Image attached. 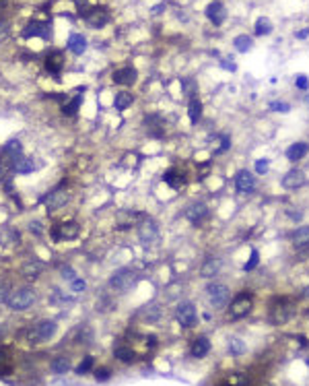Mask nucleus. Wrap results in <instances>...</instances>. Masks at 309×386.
<instances>
[{
	"label": "nucleus",
	"instance_id": "c756f323",
	"mask_svg": "<svg viewBox=\"0 0 309 386\" xmlns=\"http://www.w3.org/2000/svg\"><path fill=\"white\" fill-rule=\"evenodd\" d=\"M42 271H44V265L37 263V261H31V263H27V265L23 267V275H25L27 279H37V277L42 275Z\"/></svg>",
	"mask_w": 309,
	"mask_h": 386
},
{
	"label": "nucleus",
	"instance_id": "a878e982",
	"mask_svg": "<svg viewBox=\"0 0 309 386\" xmlns=\"http://www.w3.org/2000/svg\"><path fill=\"white\" fill-rule=\"evenodd\" d=\"M188 116H190V122H192V124H198V120H200V116H202V103H200L198 97H190Z\"/></svg>",
	"mask_w": 309,
	"mask_h": 386
},
{
	"label": "nucleus",
	"instance_id": "1a4fd4ad",
	"mask_svg": "<svg viewBox=\"0 0 309 386\" xmlns=\"http://www.w3.org/2000/svg\"><path fill=\"white\" fill-rule=\"evenodd\" d=\"M235 188H237L239 194H252L256 190V178H254V174L247 172V170L237 172V176H235Z\"/></svg>",
	"mask_w": 309,
	"mask_h": 386
},
{
	"label": "nucleus",
	"instance_id": "7ed1b4c3",
	"mask_svg": "<svg viewBox=\"0 0 309 386\" xmlns=\"http://www.w3.org/2000/svg\"><path fill=\"white\" fill-rule=\"evenodd\" d=\"M56 330H58V324H56L54 320H42L40 324H35V326L29 330L27 339H29V343L37 345V343L50 341V339L56 335Z\"/></svg>",
	"mask_w": 309,
	"mask_h": 386
},
{
	"label": "nucleus",
	"instance_id": "79ce46f5",
	"mask_svg": "<svg viewBox=\"0 0 309 386\" xmlns=\"http://www.w3.org/2000/svg\"><path fill=\"white\" fill-rule=\"evenodd\" d=\"M109 376H111V372L107 367H101V370L95 372V380L97 382H105V380H109Z\"/></svg>",
	"mask_w": 309,
	"mask_h": 386
},
{
	"label": "nucleus",
	"instance_id": "a18cd8bd",
	"mask_svg": "<svg viewBox=\"0 0 309 386\" xmlns=\"http://www.w3.org/2000/svg\"><path fill=\"white\" fill-rule=\"evenodd\" d=\"M182 85H184V89H186L188 95H194V91H196V83H194V81H190V79H182Z\"/></svg>",
	"mask_w": 309,
	"mask_h": 386
},
{
	"label": "nucleus",
	"instance_id": "7c9ffc66",
	"mask_svg": "<svg viewBox=\"0 0 309 386\" xmlns=\"http://www.w3.org/2000/svg\"><path fill=\"white\" fill-rule=\"evenodd\" d=\"M293 244H295V248H303V246L309 244V225H307V227H299V229L295 231Z\"/></svg>",
	"mask_w": 309,
	"mask_h": 386
},
{
	"label": "nucleus",
	"instance_id": "2eb2a0df",
	"mask_svg": "<svg viewBox=\"0 0 309 386\" xmlns=\"http://www.w3.org/2000/svg\"><path fill=\"white\" fill-rule=\"evenodd\" d=\"M305 182H307V178H305V174H303L301 170H291V172H286L284 178H282V186L288 188V190L301 188Z\"/></svg>",
	"mask_w": 309,
	"mask_h": 386
},
{
	"label": "nucleus",
	"instance_id": "f704fd0d",
	"mask_svg": "<svg viewBox=\"0 0 309 386\" xmlns=\"http://www.w3.org/2000/svg\"><path fill=\"white\" fill-rule=\"evenodd\" d=\"M81 101H83V95H74L68 103H64V107H62V112L66 114V116H74L76 112H79V105H81Z\"/></svg>",
	"mask_w": 309,
	"mask_h": 386
},
{
	"label": "nucleus",
	"instance_id": "9b49d317",
	"mask_svg": "<svg viewBox=\"0 0 309 386\" xmlns=\"http://www.w3.org/2000/svg\"><path fill=\"white\" fill-rule=\"evenodd\" d=\"M178 320H180L182 326L192 328V326L196 324V320H198V314H196L194 304H190V302L180 304V308H178Z\"/></svg>",
	"mask_w": 309,
	"mask_h": 386
},
{
	"label": "nucleus",
	"instance_id": "09e8293b",
	"mask_svg": "<svg viewBox=\"0 0 309 386\" xmlns=\"http://www.w3.org/2000/svg\"><path fill=\"white\" fill-rule=\"evenodd\" d=\"M221 66H223L225 70H235V68H237V66L233 64V60H223V62H221Z\"/></svg>",
	"mask_w": 309,
	"mask_h": 386
},
{
	"label": "nucleus",
	"instance_id": "8fccbe9b",
	"mask_svg": "<svg viewBox=\"0 0 309 386\" xmlns=\"http://www.w3.org/2000/svg\"><path fill=\"white\" fill-rule=\"evenodd\" d=\"M146 345H148V347H154V345H157V337H152V335L146 337Z\"/></svg>",
	"mask_w": 309,
	"mask_h": 386
},
{
	"label": "nucleus",
	"instance_id": "412c9836",
	"mask_svg": "<svg viewBox=\"0 0 309 386\" xmlns=\"http://www.w3.org/2000/svg\"><path fill=\"white\" fill-rule=\"evenodd\" d=\"M307 151H309L307 143H295V145H291L286 149V157H288V161H299V159H303L307 155Z\"/></svg>",
	"mask_w": 309,
	"mask_h": 386
},
{
	"label": "nucleus",
	"instance_id": "39448f33",
	"mask_svg": "<svg viewBox=\"0 0 309 386\" xmlns=\"http://www.w3.org/2000/svg\"><path fill=\"white\" fill-rule=\"evenodd\" d=\"M249 310H252V296H249L247 291H243V293H239V296H237V298L231 302L229 316H231L233 320H237V318L247 316V314H249Z\"/></svg>",
	"mask_w": 309,
	"mask_h": 386
},
{
	"label": "nucleus",
	"instance_id": "864d4df0",
	"mask_svg": "<svg viewBox=\"0 0 309 386\" xmlns=\"http://www.w3.org/2000/svg\"><path fill=\"white\" fill-rule=\"evenodd\" d=\"M307 365H309V359H307Z\"/></svg>",
	"mask_w": 309,
	"mask_h": 386
},
{
	"label": "nucleus",
	"instance_id": "5701e85b",
	"mask_svg": "<svg viewBox=\"0 0 309 386\" xmlns=\"http://www.w3.org/2000/svg\"><path fill=\"white\" fill-rule=\"evenodd\" d=\"M219 271H221V261L219 259H208V261H204V265L200 269V275L204 279H210V277L219 275Z\"/></svg>",
	"mask_w": 309,
	"mask_h": 386
},
{
	"label": "nucleus",
	"instance_id": "ddd939ff",
	"mask_svg": "<svg viewBox=\"0 0 309 386\" xmlns=\"http://www.w3.org/2000/svg\"><path fill=\"white\" fill-rule=\"evenodd\" d=\"M136 79H138V72H136V68H134V66H124V68H118V70L111 75V81H113L115 85H124V87L134 85V83H136Z\"/></svg>",
	"mask_w": 309,
	"mask_h": 386
},
{
	"label": "nucleus",
	"instance_id": "c03bdc74",
	"mask_svg": "<svg viewBox=\"0 0 309 386\" xmlns=\"http://www.w3.org/2000/svg\"><path fill=\"white\" fill-rule=\"evenodd\" d=\"M295 85H297L299 89H303V91H305V89L309 87V81H307V77H305V75H297V77H295Z\"/></svg>",
	"mask_w": 309,
	"mask_h": 386
},
{
	"label": "nucleus",
	"instance_id": "72a5a7b5",
	"mask_svg": "<svg viewBox=\"0 0 309 386\" xmlns=\"http://www.w3.org/2000/svg\"><path fill=\"white\" fill-rule=\"evenodd\" d=\"M247 384V378L243 374H229L221 386H245Z\"/></svg>",
	"mask_w": 309,
	"mask_h": 386
},
{
	"label": "nucleus",
	"instance_id": "c85d7f7f",
	"mask_svg": "<svg viewBox=\"0 0 309 386\" xmlns=\"http://www.w3.org/2000/svg\"><path fill=\"white\" fill-rule=\"evenodd\" d=\"M163 180L171 186V188H180V186H184V174H180L178 170H169V172H165V176H163Z\"/></svg>",
	"mask_w": 309,
	"mask_h": 386
},
{
	"label": "nucleus",
	"instance_id": "20e7f679",
	"mask_svg": "<svg viewBox=\"0 0 309 386\" xmlns=\"http://www.w3.org/2000/svg\"><path fill=\"white\" fill-rule=\"evenodd\" d=\"M206 296H208V302L215 310H223L227 304H229V289L227 285H221V283H213L206 287Z\"/></svg>",
	"mask_w": 309,
	"mask_h": 386
},
{
	"label": "nucleus",
	"instance_id": "4c0bfd02",
	"mask_svg": "<svg viewBox=\"0 0 309 386\" xmlns=\"http://www.w3.org/2000/svg\"><path fill=\"white\" fill-rule=\"evenodd\" d=\"M258 261H260V254H258V250H252L249 263H245V265H243V269H245V271H252V269H256V267H258Z\"/></svg>",
	"mask_w": 309,
	"mask_h": 386
},
{
	"label": "nucleus",
	"instance_id": "0eeeda50",
	"mask_svg": "<svg viewBox=\"0 0 309 386\" xmlns=\"http://www.w3.org/2000/svg\"><path fill=\"white\" fill-rule=\"evenodd\" d=\"M23 35H25V38H42V40H50V38H52V25H50L48 21H31V23H27Z\"/></svg>",
	"mask_w": 309,
	"mask_h": 386
},
{
	"label": "nucleus",
	"instance_id": "58836bf2",
	"mask_svg": "<svg viewBox=\"0 0 309 386\" xmlns=\"http://www.w3.org/2000/svg\"><path fill=\"white\" fill-rule=\"evenodd\" d=\"M9 370H11L9 357H7V353H3V351H0V376H5V374H9Z\"/></svg>",
	"mask_w": 309,
	"mask_h": 386
},
{
	"label": "nucleus",
	"instance_id": "ea45409f",
	"mask_svg": "<svg viewBox=\"0 0 309 386\" xmlns=\"http://www.w3.org/2000/svg\"><path fill=\"white\" fill-rule=\"evenodd\" d=\"M270 109H272V112L286 114V112L291 109V105H288V103H284V101H272V103H270Z\"/></svg>",
	"mask_w": 309,
	"mask_h": 386
},
{
	"label": "nucleus",
	"instance_id": "9d476101",
	"mask_svg": "<svg viewBox=\"0 0 309 386\" xmlns=\"http://www.w3.org/2000/svg\"><path fill=\"white\" fill-rule=\"evenodd\" d=\"M79 233H81V227H79V223H74V221L56 225V227L52 229V235H54L56 242H60V240H74Z\"/></svg>",
	"mask_w": 309,
	"mask_h": 386
},
{
	"label": "nucleus",
	"instance_id": "4be33fe9",
	"mask_svg": "<svg viewBox=\"0 0 309 386\" xmlns=\"http://www.w3.org/2000/svg\"><path fill=\"white\" fill-rule=\"evenodd\" d=\"M35 170V163H33V159H27V157H15L13 159V172H17V174H31Z\"/></svg>",
	"mask_w": 309,
	"mask_h": 386
},
{
	"label": "nucleus",
	"instance_id": "5fc2aeb1",
	"mask_svg": "<svg viewBox=\"0 0 309 386\" xmlns=\"http://www.w3.org/2000/svg\"><path fill=\"white\" fill-rule=\"evenodd\" d=\"M307 103H309V97H307Z\"/></svg>",
	"mask_w": 309,
	"mask_h": 386
},
{
	"label": "nucleus",
	"instance_id": "aec40b11",
	"mask_svg": "<svg viewBox=\"0 0 309 386\" xmlns=\"http://www.w3.org/2000/svg\"><path fill=\"white\" fill-rule=\"evenodd\" d=\"M288 316H291V306H288L286 302H280V304H276V306L272 308V322H276V324L286 322Z\"/></svg>",
	"mask_w": 309,
	"mask_h": 386
},
{
	"label": "nucleus",
	"instance_id": "bb28decb",
	"mask_svg": "<svg viewBox=\"0 0 309 386\" xmlns=\"http://www.w3.org/2000/svg\"><path fill=\"white\" fill-rule=\"evenodd\" d=\"M113 355H115V359H120L122 363H132V361L136 359V353H134L130 347H124V345L115 347V349H113Z\"/></svg>",
	"mask_w": 309,
	"mask_h": 386
},
{
	"label": "nucleus",
	"instance_id": "2f4dec72",
	"mask_svg": "<svg viewBox=\"0 0 309 386\" xmlns=\"http://www.w3.org/2000/svg\"><path fill=\"white\" fill-rule=\"evenodd\" d=\"M256 35H270L272 33V21L268 17H260L256 21Z\"/></svg>",
	"mask_w": 309,
	"mask_h": 386
},
{
	"label": "nucleus",
	"instance_id": "c9c22d12",
	"mask_svg": "<svg viewBox=\"0 0 309 386\" xmlns=\"http://www.w3.org/2000/svg\"><path fill=\"white\" fill-rule=\"evenodd\" d=\"M52 370H54L56 374H66V372L70 370V361H68L66 357H56V359L52 361Z\"/></svg>",
	"mask_w": 309,
	"mask_h": 386
},
{
	"label": "nucleus",
	"instance_id": "603ef678",
	"mask_svg": "<svg viewBox=\"0 0 309 386\" xmlns=\"http://www.w3.org/2000/svg\"><path fill=\"white\" fill-rule=\"evenodd\" d=\"M7 33V25L3 23V21H0V35H5Z\"/></svg>",
	"mask_w": 309,
	"mask_h": 386
},
{
	"label": "nucleus",
	"instance_id": "4468645a",
	"mask_svg": "<svg viewBox=\"0 0 309 386\" xmlns=\"http://www.w3.org/2000/svg\"><path fill=\"white\" fill-rule=\"evenodd\" d=\"M142 219H144V215H138V213H132V211H120L115 215V223H118L120 229H128L132 225H138Z\"/></svg>",
	"mask_w": 309,
	"mask_h": 386
},
{
	"label": "nucleus",
	"instance_id": "49530a36",
	"mask_svg": "<svg viewBox=\"0 0 309 386\" xmlns=\"http://www.w3.org/2000/svg\"><path fill=\"white\" fill-rule=\"evenodd\" d=\"M87 285H85V281L83 279H72V291H83Z\"/></svg>",
	"mask_w": 309,
	"mask_h": 386
},
{
	"label": "nucleus",
	"instance_id": "3c124183",
	"mask_svg": "<svg viewBox=\"0 0 309 386\" xmlns=\"http://www.w3.org/2000/svg\"><path fill=\"white\" fill-rule=\"evenodd\" d=\"M307 35H309V29H303V31H299V33H297V38H299V40H305Z\"/></svg>",
	"mask_w": 309,
	"mask_h": 386
},
{
	"label": "nucleus",
	"instance_id": "f03ea898",
	"mask_svg": "<svg viewBox=\"0 0 309 386\" xmlns=\"http://www.w3.org/2000/svg\"><path fill=\"white\" fill-rule=\"evenodd\" d=\"M35 302V291L29 289V287H21L17 291H13L9 298H7V306L11 310H27L31 304Z\"/></svg>",
	"mask_w": 309,
	"mask_h": 386
},
{
	"label": "nucleus",
	"instance_id": "a211bd4d",
	"mask_svg": "<svg viewBox=\"0 0 309 386\" xmlns=\"http://www.w3.org/2000/svg\"><path fill=\"white\" fill-rule=\"evenodd\" d=\"M46 68L54 75V77H60L62 68H64V58L60 52H52L48 58H46Z\"/></svg>",
	"mask_w": 309,
	"mask_h": 386
},
{
	"label": "nucleus",
	"instance_id": "de8ad7c7",
	"mask_svg": "<svg viewBox=\"0 0 309 386\" xmlns=\"http://www.w3.org/2000/svg\"><path fill=\"white\" fill-rule=\"evenodd\" d=\"M62 275H64V279H68V281L76 279V277H74V271H72L70 267H62Z\"/></svg>",
	"mask_w": 309,
	"mask_h": 386
},
{
	"label": "nucleus",
	"instance_id": "e433bc0d",
	"mask_svg": "<svg viewBox=\"0 0 309 386\" xmlns=\"http://www.w3.org/2000/svg\"><path fill=\"white\" fill-rule=\"evenodd\" d=\"M229 349H231V353H235V355H239V353H243L247 347H245V343L241 341V339H237V337H233L231 341H229Z\"/></svg>",
	"mask_w": 309,
	"mask_h": 386
},
{
	"label": "nucleus",
	"instance_id": "423d86ee",
	"mask_svg": "<svg viewBox=\"0 0 309 386\" xmlns=\"http://www.w3.org/2000/svg\"><path fill=\"white\" fill-rule=\"evenodd\" d=\"M138 237H140V242L144 244V246H150V244H154L159 240V231H157V225H154L150 219H142L140 223H138Z\"/></svg>",
	"mask_w": 309,
	"mask_h": 386
},
{
	"label": "nucleus",
	"instance_id": "f257e3e1",
	"mask_svg": "<svg viewBox=\"0 0 309 386\" xmlns=\"http://www.w3.org/2000/svg\"><path fill=\"white\" fill-rule=\"evenodd\" d=\"M136 281H138V277L132 269H118L109 279V287L118 293H126L136 285Z\"/></svg>",
	"mask_w": 309,
	"mask_h": 386
},
{
	"label": "nucleus",
	"instance_id": "393cba45",
	"mask_svg": "<svg viewBox=\"0 0 309 386\" xmlns=\"http://www.w3.org/2000/svg\"><path fill=\"white\" fill-rule=\"evenodd\" d=\"M208 351H210V343H208V339L206 337H198L194 343H192V355L194 357H204V355H208Z\"/></svg>",
	"mask_w": 309,
	"mask_h": 386
},
{
	"label": "nucleus",
	"instance_id": "dca6fc26",
	"mask_svg": "<svg viewBox=\"0 0 309 386\" xmlns=\"http://www.w3.org/2000/svg\"><path fill=\"white\" fill-rule=\"evenodd\" d=\"M186 217H188L194 225H198V223H202V221L208 217V209H206V205H202V203H194V205L188 207Z\"/></svg>",
	"mask_w": 309,
	"mask_h": 386
},
{
	"label": "nucleus",
	"instance_id": "b1692460",
	"mask_svg": "<svg viewBox=\"0 0 309 386\" xmlns=\"http://www.w3.org/2000/svg\"><path fill=\"white\" fill-rule=\"evenodd\" d=\"M132 101H134V95H132V93L120 91V93H115V97H113V107H115L118 112H124L126 107L132 105Z\"/></svg>",
	"mask_w": 309,
	"mask_h": 386
},
{
	"label": "nucleus",
	"instance_id": "f8f14e48",
	"mask_svg": "<svg viewBox=\"0 0 309 386\" xmlns=\"http://www.w3.org/2000/svg\"><path fill=\"white\" fill-rule=\"evenodd\" d=\"M206 17H208V21L213 23V25H223L225 23V19H227V9H225V5L223 3H219V0H213V3L206 7Z\"/></svg>",
	"mask_w": 309,
	"mask_h": 386
},
{
	"label": "nucleus",
	"instance_id": "6e6552de",
	"mask_svg": "<svg viewBox=\"0 0 309 386\" xmlns=\"http://www.w3.org/2000/svg\"><path fill=\"white\" fill-rule=\"evenodd\" d=\"M85 21H87L93 29H101L103 25H107L109 13H107L105 7H93L89 13H85Z\"/></svg>",
	"mask_w": 309,
	"mask_h": 386
},
{
	"label": "nucleus",
	"instance_id": "37998d69",
	"mask_svg": "<svg viewBox=\"0 0 309 386\" xmlns=\"http://www.w3.org/2000/svg\"><path fill=\"white\" fill-rule=\"evenodd\" d=\"M268 168H270V161H268V159H258V161H256V172H258V174H266Z\"/></svg>",
	"mask_w": 309,
	"mask_h": 386
},
{
	"label": "nucleus",
	"instance_id": "cd10ccee",
	"mask_svg": "<svg viewBox=\"0 0 309 386\" xmlns=\"http://www.w3.org/2000/svg\"><path fill=\"white\" fill-rule=\"evenodd\" d=\"M233 46H235L237 52L245 54V52H249V50L254 48V40H252L249 35H237V38L233 40Z\"/></svg>",
	"mask_w": 309,
	"mask_h": 386
},
{
	"label": "nucleus",
	"instance_id": "f3484780",
	"mask_svg": "<svg viewBox=\"0 0 309 386\" xmlns=\"http://www.w3.org/2000/svg\"><path fill=\"white\" fill-rule=\"evenodd\" d=\"M66 203H68V194H66V190H62V188H56V190L50 192V196L46 198V207H48L50 211H56V209L64 207Z\"/></svg>",
	"mask_w": 309,
	"mask_h": 386
},
{
	"label": "nucleus",
	"instance_id": "6ab92c4d",
	"mask_svg": "<svg viewBox=\"0 0 309 386\" xmlns=\"http://www.w3.org/2000/svg\"><path fill=\"white\" fill-rule=\"evenodd\" d=\"M68 50L72 52V54H76V56H81V54H85V50H87V40L81 35V33H72L70 38H68Z\"/></svg>",
	"mask_w": 309,
	"mask_h": 386
},
{
	"label": "nucleus",
	"instance_id": "473e14b6",
	"mask_svg": "<svg viewBox=\"0 0 309 386\" xmlns=\"http://www.w3.org/2000/svg\"><path fill=\"white\" fill-rule=\"evenodd\" d=\"M3 155H5V157H11V159L19 157V155H21V143H19V141H9V143L3 147Z\"/></svg>",
	"mask_w": 309,
	"mask_h": 386
},
{
	"label": "nucleus",
	"instance_id": "a19ab883",
	"mask_svg": "<svg viewBox=\"0 0 309 386\" xmlns=\"http://www.w3.org/2000/svg\"><path fill=\"white\" fill-rule=\"evenodd\" d=\"M91 365H93V357H85V361H81V363L76 365V374H85V372H89Z\"/></svg>",
	"mask_w": 309,
	"mask_h": 386
}]
</instances>
